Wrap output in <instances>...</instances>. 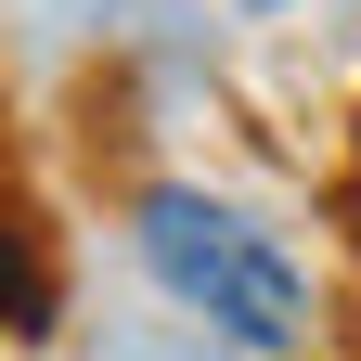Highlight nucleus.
<instances>
[{"mask_svg":"<svg viewBox=\"0 0 361 361\" xmlns=\"http://www.w3.org/2000/svg\"><path fill=\"white\" fill-rule=\"evenodd\" d=\"M129 245H142V271L168 284V310H194L207 336H233V348H258V361H297V348H310V271H297L284 233L245 219L233 194L155 180V194L129 207Z\"/></svg>","mask_w":361,"mask_h":361,"instance_id":"f257e3e1","label":"nucleus"}]
</instances>
